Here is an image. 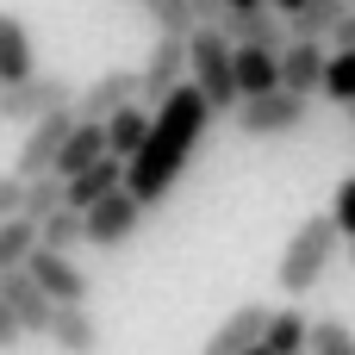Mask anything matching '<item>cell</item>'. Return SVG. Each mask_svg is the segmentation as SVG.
Listing matches in <instances>:
<instances>
[{"label":"cell","instance_id":"603a6c76","mask_svg":"<svg viewBox=\"0 0 355 355\" xmlns=\"http://www.w3.org/2000/svg\"><path fill=\"white\" fill-rule=\"evenodd\" d=\"M31 250H37V225H31L25 212L0 218V275H6V268H25Z\"/></svg>","mask_w":355,"mask_h":355},{"label":"cell","instance_id":"d6a6232c","mask_svg":"<svg viewBox=\"0 0 355 355\" xmlns=\"http://www.w3.org/2000/svg\"><path fill=\"white\" fill-rule=\"evenodd\" d=\"M268 6H275V12H281V19H287V12H300V6H306V0H268Z\"/></svg>","mask_w":355,"mask_h":355},{"label":"cell","instance_id":"8d00e7d4","mask_svg":"<svg viewBox=\"0 0 355 355\" xmlns=\"http://www.w3.org/2000/svg\"><path fill=\"white\" fill-rule=\"evenodd\" d=\"M349 243H355V237H349Z\"/></svg>","mask_w":355,"mask_h":355},{"label":"cell","instance_id":"f1b7e54d","mask_svg":"<svg viewBox=\"0 0 355 355\" xmlns=\"http://www.w3.org/2000/svg\"><path fill=\"white\" fill-rule=\"evenodd\" d=\"M331 218H337V231H343V237H355V175L337 187V206H331Z\"/></svg>","mask_w":355,"mask_h":355},{"label":"cell","instance_id":"5bb4252c","mask_svg":"<svg viewBox=\"0 0 355 355\" xmlns=\"http://www.w3.org/2000/svg\"><path fill=\"white\" fill-rule=\"evenodd\" d=\"M231 75H237V100L243 94H268V87H281V50H268V44H231Z\"/></svg>","mask_w":355,"mask_h":355},{"label":"cell","instance_id":"44dd1931","mask_svg":"<svg viewBox=\"0 0 355 355\" xmlns=\"http://www.w3.org/2000/svg\"><path fill=\"white\" fill-rule=\"evenodd\" d=\"M306 324H312V318L293 312V306H287V312H268L262 331H256V343L268 355H306Z\"/></svg>","mask_w":355,"mask_h":355},{"label":"cell","instance_id":"e575fe53","mask_svg":"<svg viewBox=\"0 0 355 355\" xmlns=\"http://www.w3.org/2000/svg\"><path fill=\"white\" fill-rule=\"evenodd\" d=\"M343 6H355V0H343Z\"/></svg>","mask_w":355,"mask_h":355},{"label":"cell","instance_id":"9c48e42d","mask_svg":"<svg viewBox=\"0 0 355 355\" xmlns=\"http://www.w3.org/2000/svg\"><path fill=\"white\" fill-rule=\"evenodd\" d=\"M0 300H6V312H12V324H19V337H44V331H50L56 300H50L25 268H6V275H0Z\"/></svg>","mask_w":355,"mask_h":355},{"label":"cell","instance_id":"4dcf8cb0","mask_svg":"<svg viewBox=\"0 0 355 355\" xmlns=\"http://www.w3.org/2000/svg\"><path fill=\"white\" fill-rule=\"evenodd\" d=\"M193 25H225V0H187Z\"/></svg>","mask_w":355,"mask_h":355},{"label":"cell","instance_id":"83f0119b","mask_svg":"<svg viewBox=\"0 0 355 355\" xmlns=\"http://www.w3.org/2000/svg\"><path fill=\"white\" fill-rule=\"evenodd\" d=\"M137 6L150 12V25H156V31H175V37H187V31H193L187 0H137Z\"/></svg>","mask_w":355,"mask_h":355},{"label":"cell","instance_id":"f546056e","mask_svg":"<svg viewBox=\"0 0 355 355\" xmlns=\"http://www.w3.org/2000/svg\"><path fill=\"white\" fill-rule=\"evenodd\" d=\"M25 200V175H0V218H12Z\"/></svg>","mask_w":355,"mask_h":355},{"label":"cell","instance_id":"d6986e66","mask_svg":"<svg viewBox=\"0 0 355 355\" xmlns=\"http://www.w3.org/2000/svg\"><path fill=\"white\" fill-rule=\"evenodd\" d=\"M94 156H106V131H100L94 119H75L69 137H62V150H56V162H50V175H75V168H87Z\"/></svg>","mask_w":355,"mask_h":355},{"label":"cell","instance_id":"277c9868","mask_svg":"<svg viewBox=\"0 0 355 355\" xmlns=\"http://www.w3.org/2000/svg\"><path fill=\"white\" fill-rule=\"evenodd\" d=\"M306 112H312V100H306V94H287V87L243 94V100L231 106V119H237L243 137H287V131L306 125Z\"/></svg>","mask_w":355,"mask_h":355},{"label":"cell","instance_id":"6da1fadb","mask_svg":"<svg viewBox=\"0 0 355 355\" xmlns=\"http://www.w3.org/2000/svg\"><path fill=\"white\" fill-rule=\"evenodd\" d=\"M206 125H212V106L193 94V81H181L175 94H162V100L150 106V131H144L137 156L125 162V187H131V200H137L144 212L168 200V187H175L181 168L193 162Z\"/></svg>","mask_w":355,"mask_h":355},{"label":"cell","instance_id":"7c38bea8","mask_svg":"<svg viewBox=\"0 0 355 355\" xmlns=\"http://www.w3.org/2000/svg\"><path fill=\"white\" fill-rule=\"evenodd\" d=\"M324 56H331V44H318V37H287V44H281V87H287V94L318 100Z\"/></svg>","mask_w":355,"mask_h":355},{"label":"cell","instance_id":"2e32d148","mask_svg":"<svg viewBox=\"0 0 355 355\" xmlns=\"http://www.w3.org/2000/svg\"><path fill=\"white\" fill-rule=\"evenodd\" d=\"M231 44H268V50H281L287 44V25H281V12L262 0V6H243V12H225V25H218Z\"/></svg>","mask_w":355,"mask_h":355},{"label":"cell","instance_id":"4fadbf2b","mask_svg":"<svg viewBox=\"0 0 355 355\" xmlns=\"http://www.w3.org/2000/svg\"><path fill=\"white\" fill-rule=\"evenodd\" d=\"M125 100H137V69H106V75H94L81 94H75V119H106V112H119Z\"/></svg>","mask_w":355,"mask_h":355},{"label":"cell","instance_id":"836d02e7","mask_svg":"<svg viewBox=\"0 0 355 355\" xmlns=\"http://www.w3.org/2000/svg\"><path fill=\"white\" fill-rule=\"evenodd\" d=\"M243 6H262V0H225V12H243Z\"/></svg>","mask_w":355,"mask_h":355},{"label":"cell","instance_id":"8992f818","mask_svg":"<svg viewBox=\"0 0 355 355\" xmlns=\"http://www.w3.org/2000/svg\"><path fill=\"white\" fill-rule=\"evenodd\" d=\"M75 100V87L62 81V75H25V81H6L0 87V119L6 125H31V119H44L50 106H69Z\"/></svg>","mask_w":355,"mask_h":355},{"label":"cell","instance_id":"9a60e30c","mask_svg":"<svg viewBox=\"0 0 355 355\" xmlns=\"http://www.w3.org/2000/svg\"><path fill=\"white\" fill-rule=\"evenodd\" d=\"M119 181H125V162H119V156H94L87 168L62 175V206H75V212H81V206H94L100 193H112Z\"/></svg>","mask_w":355,"mask_h":355},{"label":"cell","instance_id":"5b68a950","mask_svg":"<svg viewBox=\"0 0 355 355\" xmlns=\"http://www.w3.org/2000/svg\"><path fill=\"white\" fill-rule=\"evenodd\" d=\"M137 225H144V206L131 200L125 181H119L112 193H100L94 206H81V243H94V250H119V243H131Z\"/></svg>","mask_w":355,"mask_h":355},{"label":"cell","instance_id":"ba28073f","mask_svg":"<svg viewBox=\"0 0 355 355\" xmlns=\"http://www.w3.org/2000/svg\"><path fill=\"white\" fill-rule=\"evenodd\" d=\"M187 81V37H175V31H162L156 37V50H150V62L137 69V100L144 106H156L162 94H175Z\"/></svg>","mask_w":355,"mask_h":355},{"label":"cell","instance_id":"4316f807","mask_svg":"<svg viewBox=\"0 0 355 355\" xmlns=\"http://www.w3.org/2000/svg\"><path fill=\"white\" fill-rule=\"evenodd\" d=\"M306 355H355V331L337 318H312L306 324Z\"/></svg>","mask_w":355,"mask_h":355},{"label":"cell","instance_id":"d590c367","mask_svg":"<svg viewBox=\"0 0 355 355\" xmlns=\"http://www.w3.org/2000/svg\"><path fill=\"white\" fill-rule=\"evenodd\" d=\"M349 112H355V100H349Z\"/></svg>","mask_w":355,"mask_h":355},{"label":"cell","instance_id":"52a82bcc","mask_svg":"<svg viewBox=\"0 0 355 355\" xmlns=\"http://www.w3.org/2000/svg\"><path fill=\"white\" fill-rule=\"evenodd\" d=\"M69 125H75V100H69V106H50L44 119H31V125H25V144H19L12 175H50V162H56V150H62Z\"/></svg>","mask_w":355,"mask_h":355},{"label":"cell","instance_id":"30bf717a","mask_svg":"<svg viewBox=\"0 0 355 355\" xmlns=\"http://www.w3.org/2000/svg\"><path fill=\"white\" fill-rule=\"evenodd\" d=\"M25 275H31L56 306H81V300H87V275H81L75 256H62V250H44V243H37V250L25 256Z\"/></svg>","mask_w":355,"mask_h":355},{"label":"cell","instance_id":"1f68e13d","mask_svg":"<svg viewBox=\"0 0 355 355\" xmlns=\"http://www.w3.org/2000/svg\"><path fill=\"white\" fill-rule=\"evenodd\" d=\"M25 337H19V324H12V312H6V300H0V349H19Z\"/></svg>","mask_w":355,"mask_h":355},{"label":"cell","instance_id":"3957f363","mask_svg":"<svg viewBox=\"0 0 355 355\" xmlns=\"http://www.w3.org/2000/svg\"><path fill=\"white\" fill-rule=\"evenodd\" d=\"M187 81H193V94H200V100L212 106V119L237 106V75H231V37H225L218 25H193V31H187Z\"/></svg>","mask_w":355,"mask_h":355},{"label":"cell","instance_id":"7a4b0ae2","mask_svg":"<svg viewBox=\"0 0 355 355\" xmlns=\"http://www.w3.org/2000/svg\"><path fill=\"white\" fill-rule=\"evenodd\" d=\"M337 256H343V231H337V218H331V212H324V218H306V225L293 231L287 256H281V293H287V300H306V293L331 275Z\"/></svg>","mask_w":355,"mask_h":355},{"label":"cell","instance_id":"7402d4cb","mask_svg":"<svg viewBox=\"0 0 355 355\" xmlns=\"http://www.w3.org/2000/svg\"><path fill=\"white\" fill-rule=\"evenodd\" d=\"M337 19H343V0H306V6L287 12L281 25H287V37H318V44H324Z\"/></svg>","mask_w":355,"mask_h":355},{"label":"cell","instance_id":"cb8c5ba5","mask_svg":"<svg viewBox=\"0 0 355 355\" xmlns=\"http://www.w3.org/2000/svg\"><path fill=\"white\" fill-rule=\"evenodd\" d=\"M37 243L75 256V250H81V212H75V206H56L50 218H37Z\"/></svg>","mask_w":355,"mask_h":355},{"label":"cell","instance_id":"ac0fdd59","mask_svg":"<svg viewBox=\"0 0 355 355\" xmlns=\"http://www.w3.org/2000/svg\"><path fill=\"white\" fill-rule=\"evenodd\" d=\"M100 131H106V156L131 162V156H137V144H144V131H150V106H144V100H125L119 112H106V119H100Z\"/></svg>","mask_w":355,"mask_h":355},{"label":"cell","instance_id":"484cf974","mask_svg":"<svg viewBox=\"0 0 355 355\" xmlns=\"http://www.w3.org/2000/svg\"><path fill=\"white\" fill-rule=\"evenodd\" d=\"M62 206V175H25V200H19V212L37 225V218H50Z\"/></svg>","mask_w":355,"mask_h":355},{"label":"cell","instance_id":"8fae6325","mask_svg":"<svg viewBox=\"0 0 355 355\" xmlns=\"http://www.w3.org/2000/svg\"><path fill=\"white\" fill-rule=\"evenodd\" d=\"M44 337L56 343V355H100L106 349V331H100V318L87 312V300H81V306H56Z\"/></svg>","mask_w":355,"mask_h":355},{"label":"cell","instance_id":"e0dca14e","mask_svg":"<svg viewBox=\"0 0 355 355\" xmlns=\"http://www.w3.org/2000/svg\"><path fill=\"white\" fill-rule=\"evenodd\" d=\"M37 69V44H31V25L19 12H0V87L6 81H25Z\"/></svg>","mask_w":355,"mask_h":355},{"label":"cell","instance_id":"ffe728a7","mask_svg":"<svg viewBox=\"0 0 355 355\" xmlns=\"http://www.w3.org/2000/svg\"><path fill=\"white\" fill-rule=\"evenodd\" d=\"M262 318H268V306H237L218 331H212V343L200 355H243L250 343H256V331H262Z\"/></svg>","mask_w":355,"mask_h":355},{"label":"cell","instance_id":"d4e9b609","mask_svg":"<svg viewBox=\"0 0 355 355\" xmlns=\"http://www.w3.org/2000/svg\"><path fill=\"white\" fill-rule=\"evenodd\" d=\"M318 94L337 100V106H349V100H355V50H331V56H324V81H318Z\"/></svg>","mask_w":355,"mask_h":355}]
</instances>
